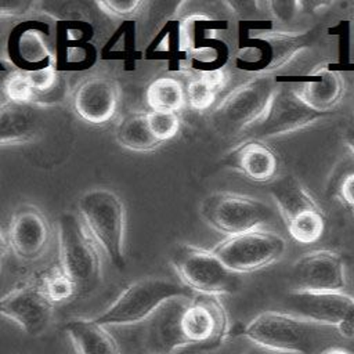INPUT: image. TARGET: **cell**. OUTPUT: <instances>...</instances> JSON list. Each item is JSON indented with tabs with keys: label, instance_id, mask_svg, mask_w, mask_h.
<instances>
[{
	"label": "cell",
	"instance_id": "obj_1",
	"mask_svg": "<svg viewBox=\"0 0 354 354\" xmlns=\"http://www.w3.org/2000/svg\"><path fill=\"white\" fill-rule=\"evenodd\" d=\"M241 335L256 346L281 354H313L330 347L339 332L285 311H264L252 318Z\"/></svg>",
	"mask_w": 354,
	"mask_h": 354
},
{
	"label": "cell",
	"instance_id": "obj_2",
	"mask_svg": "<svg viewBox=\"0 0 354 354\" xmlns=\"http://www.w3.org/2000/svg\"><path fill=\"white\" fill-rule=\"evenodd\" d=\"M77 216L108 260L123 268L126 212L119 195L108 188H91L79 198Z\"/></svg>",
	"mask_w": 354,
	"mask_h": 354
},
{
	"label": "cell",
	"instance_id": "obj_3",
	"mask_svg": "<svg viewBox=\"0 0 354 354\" xmlns=\"http://www.w3.org/2000/svg\"><path fill=\"white\" fill-rule=\"evenodd\" d=\"M178 296H191V290L166 278L147 277L130 283L94 319L106 328L138 325L163 303Z\"/></svg>",
	"mask_w": 354,
	"mask_h": 354
},
{
	"label": "cell",
	"instance_id": "obj_4",
	"mask_svg": "<svg viewBox=\"0 0 354 354\" xmlns=\"http://www.w3.org/2000/svg\"><path fill=\"white\" fill-rule=\"evenodd\" d=\"M277 86L271 77L260 75L228 93L210 115L216 131L234 137L249 131L267 113Z\"/></svg>",
	"mask_w": 354,
	"mask_h": 354
},
{
	"label": "cell",
	"instance_id": "obj_5",
	"mask_svg": "<svg viewBox=\"0 0 354 354\" xmlns=\"http://www.w3.org/2000/svg\"><path fill=\"white\" fill-rule=\"evenodd\" d=\"M59 264L77 286L79 295L94 290L101 282L100 246L79 216L64 213L58 220Z\"/></svg>",
	"mask_w": 354,
	"mask_h": 354
},
{
	"label": "cell",
	"instance_id": "obj_6",
	"mask_svg": "<svg viewBox=\"0 0 354 354\" xmlns=\"http://www.w3.org/2000/svg\"><path fill=\"white\" fill-rule=\"evenodd\" d=\"M171 264L184 286L199 295H228L239 286L238 274L231 271L213 250L180 243L171 254Z\"/></svg>",
	"mask_w": 354,
	"mask_h": 354
},
{
	"label": "cell",
	"instance_id": "obj_7",
	"mask_svg": "<svg viewBox=\"0 0 354 354\" xmlns=\"http://www.w3.org/2000/svg\"><path fill=\"white\" fill-rule=\"evenodd\" d=\"M199 212L210 228L225 236L260 230L272 218V210L264 202L227 191L206 196Z\"/></svg>",
	"mask_w": 354,
	"mask_h": 354
},
{
	"label": "cell",
	"instance_id": "obj_8",
	"mask_svg": "<svg viewBox=\"0 0 354 354\" xmlns=\"http://www.w3.org/2000/svg\"><path fill=\"white\" fill-rule=\"evenodd\" d=\"M286 248L288 243L282 235L260 228L227 236L213 248V252L231 271L239 275L274 264L283 256Z\"/></svg>",
	"mask_w": 354,
	"mask_h": 354
},
{
	"label": "cell",
	"instance_id": "obj_9",
	"mask_svg": "<svg viewBox=\"0 0 354 354\" xmlns=\"http://www.w3.org/2000/svg\"><path fill=\"white\" fill-rule=\"evenodd\" d=\"M285 306L288 313L333 328L342 337H354V297L344 292L290 290Z\"/></svg>",
	"mask_w": 354,
	"mask_h": 354
},
{
	"label": "cell",
	"instance_id": "obj_10",
	"mask_svg": "<svg viewBox=\"0 0 354 354\" xmlns=\"http://www.w3.org/2000/svg\"><path fill=\"white\" fill-rule=\"evenodd\" d=\"M326 116L307 105L295 88H277L264 118L249 133L257 140L277 137L304 129Z\"/></svg>",
	"mask_w": 354,
	"mask_h": 354
},
{
	"label": "cell",
	"instance_id": "obj_11",
	"mask_svg": "<svg viewBox=\"0 0 354 354\" xmlns=\"http://www.w3.org/2000/svg\"><path fill=\"white\" fill-rule=\"evenodd\" d=\"M292 290L344 292L347 278L343 257L329 249L303 254L292 268Z\"/></svg>",
	"mask_w": 354,
	"mask_h": 354
},
{
	"label": "cell",
	"instance_id": "obj_12",
	"mask_svg": "<svg viewBox=\"0 0 354 354\" xmlns=\"http://www.w3.org/2000/svg\"><path fill=\"white\" fill-rule=\"evenodd\" d=\"M51 228L44 213L35 205L18 206L8 223L7 241L14 254L25 261L40 259L50 245Z\"/></svg>",
	"mask_w": 354,
	"mask_h": 354
},
{
	"label": "cell",
	"instance_id": "obj_13",
	"mask_svg": "<svg viewBox=\"0 0 354 354\" xmlns=\"http://www.w3.org/2000/svg\"><path fill=\"white\" fill-rule=\"evenodd\" d=\"M188 344H217L228 333V315L218 296L198 295L191 299L181 319Z\"/></svg>",
	"mask_w": 354,
	"mask_h": 354
},
{
	"label": "cell",
	"instance_id": "obj_14",
	"mask_svg": "<svg viewBox=\"0 0 354 354\" xmlns=\"http://www.w3.org/2000/svg\"><path fill=\"white\" fill-rule=\"evenodd\" d=\"M53 306L36 282L25 283L8 292L0 301L3 317L15 322L30 336L41 335L50 325Z\"/></svg>",
	"mask_w": 354,
	"mask_h": 354
},
{
	"label": "cell",
	"instance_id": "obj_15",
	"mask_svg": "<svg viewBox=\"0 0 354 354\" xmlns=\"http://www.w3.org/2000/svg\"><path fill=\"white\" fill-rule=\"evenodd\" d=\"M189 296H178L163 303L149 318L138 324L144 328V340L156 354H173L187 346L181 319Z\"/></svg>",
	"mask_w": 354,
	"mask_h": 354
},
{
	"label": "cell",
	"instance_id": "obj_16",
	"mask_svg": "<svg viewBox=\"0 0 354 354\" xmlns=\"http://www.w3.org/2000/svg\"><path fill=\"white\" fill-rule=\"evenodd\" d=\"M120 101L119 84L106 76H91L83 80L73 94L76 115L90 124L109 122Z\"/></svg>",
	"mask_w": 354,
	"mask_h": 354
},
{
	"label": "cell",
	"instance_id": "obj_17",
	"mask_svg": "<svg viewBox=\"0 0 354 354\" xmlns=\"http://www.w3.org/2000/svg\"><path fill=\"white\" fill-rule=\"evenodd\" d=\"M225 163L246 178L256 183L274 181L278 173L277 153L261 140L252 138L236 145Z\"/></svg>",
	"mask_w": 354,
	"mask_h": 354
},
{
	"label": "cell",
	"instance_id": "obj_18",
	"mask_svg": "<svg viewBox=\"0 0 354 354\" xmlns=\"http://www.w3.org/2000/svg\"><path fill=\"white\" fill-rule=\"evenodd\" d=\"M256 43L254 50L260 51L261 55L254 59V71L270 72L283 66L299 53H301L313 40V32L306 33H285L272 32L266 35H257L253 39Z\"/></svg>",
	"mask_w": 354,
	"mask_h": 354
},
{
	"label": "cell",
	"instance_id": "obj_19",
	"mask_svg": "<svg viewBox=\"0 0 354 354\" xmlns=\"http://www.w3.org/2000/svg\"><path fill=\"white\" fill-rule=\"evenodd\" d=\"M65 332L76 354H120L115 337L94 318L71 319L65 324Z\"/></svg>",
	"mask_w": 354,
	"mask_h": 354
},
{
	"label": "cell",
	"instance_id": "obj_20",
	"mask_svg": "<svg viewBox=\"0 0 354 354\" xmlns=\"http://www.w3.org/2000/svg\"><path fill=\"white\" fill-rule=\"evenodd\" d=\"M39 123L35 112L28 105L3 101L0 108L1 145H19L36 138Z\"/></svg>",
	"mask_w": 354,
	"mask_h": 354
},
{
	"label": "cell",
	"instance_id": "obj_21",
	"mask_svg": "<svg viewBox=\"0 0 354 354\" xmlns=\"http://www.w3.org/2000/svg\"><path fill=\"white\" fill-rule=\"evenodd\" d=\"M319 76L321 80L297 84L295 91L313 109L328 115L343 98L344 79L339 72L329 69L319 72Z\"/></svg>",
	"mask_w": 354,
	"mask_h": 354
},
{
	"label": "cell",
	"instance_id": "obj_22",
	"mask_svg": "<svg viewBox=\"0 0 354 354\" xmlns=\"http://www.w3.org/2000/svg\"><path fill=\"white\" fill-rule=\"evenodd\" d=\"M270 192L285 223L293 220L299 214L319 207L311 194L293 176H285L274 180Z\"/></svg>",
	"mask_w": 354,
	"mask_h": 354
},
{
	"label": "cell",
	"instance_id": "obj_23",
	"mask_svg": "<svg viewBox=\"0 0 354 354\" xmlns=\"http://www.w3.org/2000/svg\"><path fill=\"white\" fill-rule=\"evenodd\" d=\"M116 140L123 148L136 152H151L162 144L149 127L148 112L126 115L118 124Z\"/></svg>",
	"mask_w": 354,
	"mask_h": 354
},
{
	"label": "cell",
	"instance_id": "obj_24",
	"mask_svg": "<svg viewBox=\"0 0 354 354\" xmlns=\"http://www.w3.org/2000/svg\"><path fill=\"white\" fill-rule=\"evenodd\" d=\"M147 102L151 111L177 113L187 104L185 86L176 77H158L147 88Z\"/></svg>",
	"mask_w": 354,
	"mask_h": 354
},
{
	"label": "cell",
	"instance_id": "obj_25",
	"mask_svg": "<svg viewBox=\"0 0 354 354\" xmlns=\"http://www.w3.org/2000/svg\"><path fill=\"white\" fill-rule=\"evenodd\" d=\"M221 71L206 72L191 77L185 84V97L188 105L195 111H207L216 100L217 91L224 84Z\"/></svg>",
	"mask_w": 354,
	"mask_h": 354
},
{
	"label": "cell",
	"instance_id": "obj_26",
	"mask_svg": "<svg viewBox=\"0 0 354 354\" xmlns=\"http://www.w3.org/2000/svg\"><path fill=\"white\" fill-rule=\"evenodd\" d=\"M36 285L51 304L68 301L79 295L76 283L61 264L46 270L36 281Z\"/></svg>",
	"mask_w": 354,
	"mask_h": 354
},
{
	"label": "cell",
	"instance_id": "obj_27",
	"mask_svg": "<svg viewBox=\"0 0 354 354\" xmlns=\"http://www.w3.org/2000/svg\"><path fill=\"white\" fill-rule=\"evenodd\" d=\"M289 235L301 245H310L321 239L325 230V218L321 207L307 210L286 223Z\"/></svg>",
	"mask_w": 354,
	"mask_h": 354
},
{
	"label": "cell",
	"instance_id": "obj_28",
	"mask_svg": "<svg viewBox=\"0 0 354 354\" xmlns=\"http://www.w3.org/2000/svg\"><path fill=\"white\" fill-rule=\"evenodd\" d=\"M3 93L10 102L18 105H30L33 98V88L28 80L26 72H11L3 82Z\"/></svg>",
	"mask_w": 354,
	"mask_h": 354
},
{
	"label": "cell",
	"instance_id": "obj_29",
	"mask_svg": "<svg viewBox=\"0 0 354 354\" xmlns=\"http://www.w3.org/2000/svg\"><path fill=\"white\" fill-rule=\"evenodd\" d=\"M148 122L153 136L160 141H167L173 138L180 130V118L174 112H148Z\"/></svg>",
	"mask_w": 354,
	"mask_h": 354
},
{
	"label": "cell",
	"instance_id": "obj_30",
	"mask_svg": "<svg viewBox=\"0 0 354 354\" xmlns=\"http://www.w3.org/2000/svg\"><path fill=\"white\" fill-rule=\"evenodd\" d=\"M100 10L111 17L126 18L137 14L144 6V1L140 0H102L97 1Z\"/></svg>",
	"mask_w": 354,
	"mask_h": 354
},
{
	"label": "cell",
	"instance_id": "obj_31",
	"mask_svg": "<svg viewBox=\"0 0 354 354\" xmlns=\"http://www.w3.org/2000/svg\"><path fill=\"white\" fill-rule=\"evenodd\" d=\"M267 7H270V12L274 14V17L279 21H290L297 10L301 7V3L299 1H268L266 3Z\"/></svg>",
	"mask_w": 354,
	"mask_h": 354
},
{
	"label": "cell",
	"instance_id": "obj_32",
	"mask_svg": "<svg viewBox=\"0 0 354 354\" xmlns=\"http://www.w3.org/2000/svg\"><path fill=\"white\" fill-rule=\"evenodd\" d=\"M337 194H339V198L354 210V173L347 174L342 180Z\"/></svg>",
	"mask_w": 354,
	"mask_h": 354
},
{
	"label": "cell",
	"instance_id": "obj_33",
	"mask_svg": "<svg viewBox=\"0 0 354 354\" xmlns=\"http://www.w3.org/2000/svg\"><path fill=\"white\" fill-rule=\"evenodd\" d=\"M319 354H354L353 351L344 348V347H339V346H330L322 351H319Z\"/></svg>",
	"mask_w": 354,
	"mask_h": 354
},
{
	"label": "cell",
	"instance_id": "obj_34",
	"mask_svg": "<svg viewBox=\"0 0 354 354\" xmlns=\"http://www.w3.org/2000/svg\"><path fill=\"white\" fill-rule=\"evenodd\" d=\"M346 141H347V145L350 148V151L354 153V127H351L347 133V137H346Z\"/></svg>",
	"mask_w": 354,
	"mask_h": 354
},
{
	"label": "cell",
	"instance_id": "obj_35",
	"mask_svg": "<svg viewBox=\"0 0 354 354\" xmlns=\"http://www.w3.org/2000/svg\"><path fill=\"white\" fill-rule=\"evenodd\" d=\"M353 19H354V10H353Z\"/></svg>",
	"mask_w": 354,
	"mask_h": 354
},
{
	"label": "cell",
	"instance_id": "obj_36",
	"mask_svg": "<svg viewBox=\"0 0 354 354\" xmlns=\"http://www.w3.org/2000/svg\"><path fill=\"white\" fill-rule=\"evenodd\" d=\"M353 212H354V210H353Z\"/></svg>",
	"mask_w": 354,
	"mask_h": 354
}]
</instances>
